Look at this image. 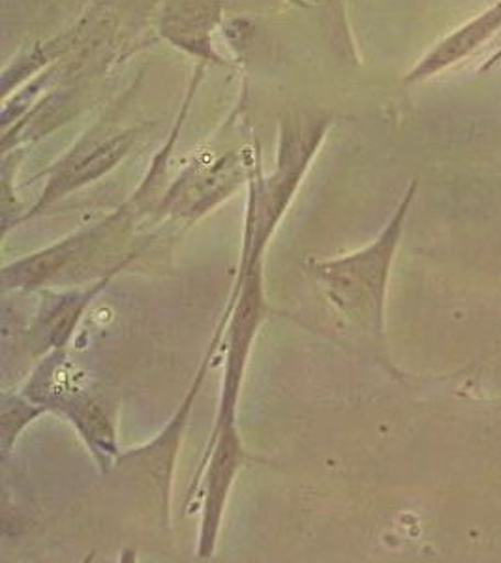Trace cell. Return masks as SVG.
<instances>
[{
	"mask_svg": "<svg viewBox=\"0 0 501 563\" xmlns=\"http://www.w3.org/2000/svg\"><path fill=\"white\" fill-rule=\"evenodd\" d=\"M192 102L185 100L175 119L169 137L156 153L137 190L123 206L94 224L84 225L57 243L26 254L2 267L4 291H42L65 286L74 288L84 282H94L111 271L129 265L135 256H121L129 249L145 220L155 222V212L166 190L167 167L175 143L185 126Z\"/></svg>",
	"mask_w": 501,
	"mask_h": 563,
	"instance_id": "obj_1",
	"label": "cell"
},
{
	"mask_svg": "<svg viewBox=\"0 0 501 563\" xmlns=\"http://www.w3.org/2000/svg\"><path fill=\"white\" fill-rule=\"evenodd\" d=\"M415 192L417 180L408 186L397 211L372 243L349 254L307 263L331 307L376 344H386L387 288Z\"/></svg>",
	"mask_w": 501,
	"mask_h": 563,
	"instance_id": "obj_2",
	"label": "cell"
},
{
	"mask_svg": "<svg viewBox=\"0 0 501 563\" xmlns=\"http://www.w3.org/2000/svg\"><path fill=\"white\" fill-rule=\"evenodd\" d=\"M333 126V115L325 111H293L278 124L277 162L272 174L261 166V153L256 143L248 166L245 233L252 246L267 250L278 225L290 211L302 180L320 154Z\"/></svg>",
	"mask_w": 501,
	"mask_h": 563,
	"instance_id": "obj_3",
	"label": "cell"
},
{
	"mask_svg": "<svg viewBox=\"0 0 501 563\" xmlns=\"http://www.w3.org/2000/svg\"><path fill=\"white\" fill-rule=\"evenodd\" d=\"M21 393L44 406L47 413L66 417L102 474H110L116 466L123 455L119 448L116 402L70 357L68 350H55L40 357Z\"/></svg>",
	"mask_w": 501,
	"mask_h": 563,
	"instance_id": "obj_4",
	"label": "cell"
},
{
	"mask_svg": "<svg viewBox=\"0 0 501 563\" xmlns=\"http://www.w3.org/2000/svg\"><path fill=\"white\" fill-rule=\"evenodd\" d=\"M264 256L265 252L252 250L250 243L243 239L237 275L232 286L237 291V299L224 336V378L220 385L219 410L212 430H219L225 422L238 421V398L252 347L269 316L265 297Z\"/></svg>",
	"mask_w": 501,
	"mask_h": 563,
	"instance_id": "obj_5",
	"label": "cell"
},
{
	"mask_svg": "<svg viewBox=\"0 0 501 563\" xmlns=\"http://www.w3.org/2000/svg\"><path fill=\"white\" fill-rule=\"evenodd\" d=\"M140 135V126L126 129L105 119L90 126L52 167L34 177V180L45 177L44 190L15 225L25 224L44 214L57 206L60 199L111 174L132 153Z\"/></svg>",
	"mask_w": 501,
	"mask_h": 563,
	"instance_id": "obj_6",
	"label": "cell"
},
{
	"mask_svg": "<svg viewBox=\"0 0 501 563\" xmlns=\"http://www.w3.org/2000/svg\"><path fill=\"white\" fill-rule=\"evenodd\" d=\"M257 140L230 153H200L182 174L167 186L156 206L155 222H182L192 225L232 198L248 183V166Z\"/></svg>",
	"mask_w": 501,
	"mask_h": 563,
	"instance_id": "obj_7",
	"label": "cell"
},
{
	"mask_svg": "<svg viewBox=\"0 0 501 563\" xmlns=\"http://www.w3.org/2000/svg\"><path fill=\"white\" fill-rule=\"evenodd\" d=\"M233 305H235V301L232 297H227L224 312L220 316L219 325L214 329L205 355L201 358L200 368L193 374L192 384L188 387L187 395L182 398V402L179 404V408L175 410L171 419L166 422V427L143 448L132 449L129 453H123L116 462V466H132L140 470V474L145 475L147 481H151V488L155 490L158 506H160L162 522L167 526H169V515H171L175 466H177V459H179L182 435L187 430L188 419L192 413L196 398L200 395L201 385L205 382L207 372L211 368L212 358L219 352V347L224 344L225 331H227Z\"/></svg>",
	"mask_w": 501,
	"mask_h": 563,
	"instance_id": "obj_8",
	"label": "cell"
},
{
	"mask_svg": "<svg viewBox=\"0 0 501 563\" xmlns=\"http://www.w3.org/2000/svg\"><path fill=\"white\" fill-rule=\"evenodd\" d=\"M246 461L248 453L238 421L225 422L219 430H212L188 488V501L201 493L200 536L196 551L200 560H211L216 552L227 499Z\"/></svg>",
	"mask_w": 501,
	"mask_h": 563,
	"instance_id": "obj_9",
	"label": "cell"
},
{
	"mask_svg": "<svg viewBox=\"0 0 501 563\" xmlns=\"http://www.w3.org/2000/svg\"><path fill=\"white\" fill-rule=\"evenodd\" d=\"M124 267L126 265H121L102 278L89 282V286H74L60 294L49 295L40 308L29 333L33 355L44 357L45 353L66 350L78 331L85 312Z\"/></svg>",
	"mask_w": 501,
	"mask_h": 563,
	"instance_id": "obj_10",
	"label": "cell"
},
{
	"mask_svg": "<svg viewBox=\"0 0 501 563\" xmlns=\"http://www.w3.org/2000/svg\"><path fill=\"white\" fill-rule=\"evenodd\" d=\"M501 33V0L494 7L479 13L477 18L458 26L455 33L445 36L439 44L434 45L412 70L404 77V84L413 85L426 81L442 74L450 66L463 63L464 58L476 53L481 45Z\"/></svg>",
	"mask_w": 501,
	"mask_h": 563,
	"instance_id": "obj_11",
	"label": "cell"
},
{
	"mask_svg": "<svg viewBox=\"0 0 501 563\" xmlns=\"http://www.w3.org/2000/svg\"><path fill=\"white\" fill-rule=\"evenodd\" d=\"M219 13L216 8L205 2L180 0L179 4H171L162 15L160 33L175 47L200 58V63L211 60L224 65V60L212 49L211 34L219 21Z\"/></svg>",
	"mask_w": 501,
	"mask_h": 563,
	"instance_id": "obj_12",
	"label": "cell"
},
{
	"mask_svg": "<svg viewBox=\"0 0 501 563\" xmlns=\"http://www.w3.org/2000/svg\"><path fill=\"white\" fill-rule=\"evenodd\" d=\"M47 410L38 402H34L23 393H4L2 395V406H0V449H2V459L7 461L12 455L15 442L20 440L23 430L36 421L38 417L45 416Z\"/></svg>",
	"mask_w": 501,
	"mask_h": 563,
	"instance_id": "obj_13",
	"label": "cell"
}]
</instances>
